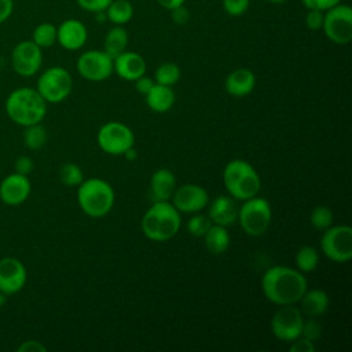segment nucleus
Instances as JSON below:
<instances>
[{"mask_svg": "<svg viewBox=\"0 0 352 352\" xmlns=\"http://www.w3.org/2000/svg\"><path fill=\"white\" fill-rule=\"evenodd\" d=\"M307 289L308 280L297 268L274 265L261 276V290L264 297L279 307L297 304Z\"/></svg>", "mask_w": 352, "mask_h": 352, "instance_id": "obj_1", "label": "nucleus"}, {"mask_svg": "<svg viewBox=\"0 0 352 352\" xmlns=\"http://www.w3.org/2000/svg\"><path fill=\"white\" fill-rule=\"evenodd\" d=\"M180 212L169 201L154 202L143 214L140 228L143 235L153 242L172 239L180 230Z\"/></svg>", "mask_w": 352, "mask_h": 352, "instance_id": "obj_2", "label": "nucleus"}, {"mask_svg": "<svg viewBox=\"0 0 352 352\" xmlns=\"http://www.w3.org/2000/svg\"><path fill=\"white\" fill-rule=\"evenodd\" d=\"M6 113L16 125L29 126L44 120L47 114V102L34 88H16L6 100Z\"/></svg>", "mask_w": 352, "mask_h": 352, "instance_id": "obj_3", "label": "nucleus"}, {"mask_svg": "<svg viewBox=\"0 0 352 352\" xmlns=\"http://www.w3.org/2000/svg\"><path fill=\"white\" fill-rule=\"evenodd\" d=\"M223 183L228 195L235 201H246L256 197L261 187L257 170L243 160H232L224 166Z\"/></svg>", "mask_w": 352, "mask_h": 352, "instance_id": "obj_4", "label": "nucleus"}, {"mask_svg": "<svg viewBox=\"0 0 352 352\" xmlns=\"http://www.w3.org/2000/svg\"><path fill=\"white\" fill-rule=\"evenodd\" d=\"M116 194L106 180L91 177L82 180L77 188V202L80 209L89 217H103L114 206Z\"/></svg>", "mask_w": 352, "mask_h": 352, "instance_id": "obj_5", "label": "nucleus"}, {"mask_svg": "<svg viewBox=\"0 0 352 352\" xmlns=\"http://www.w3.org/2000/svg\"><path fill=\"white\" fill-rule=\"evenodd\" d=\"M272 209L270 202L263 197H253L242 201L238 208V219L242 231L249 236H261L270 227Z\"/></svg>", "mask_w": 352, "mask_h": 352, "instance_id": "obj_6", "label": "nucleus"}, {"mask_svg": "<svg viewBox=\"0 0 352 352\" xmlns=\"http://www.w3.org/2000/svg\"><path fill=\"white\" fill-rule=\"evenodd\" d=\"M73 80L70 73L60 66L44 70L37 80V92L47 103H60L72 92Z\"/></svg>", "mask_w": 352, "mask_h": 352, "instance_id": "obj_7", "label": "nucleus"}, {"mask_svg": "<svg viewBox=\"0 0 352 352\" xmlns=\"http://www.w3.org/2000/svg\"><path fill=\"white\" fill-rule=\"evenodd\" d=\"M323 254L334 263H346L352 258V228L349 226H330L320 238Z\"/></svg>", "mask_w": 352, "mask_h": 352, "instance_id": "obj_8", "label": "nucleus"}, {"mask_svg": "<svg viewBox=\"0 0 352 352\" xmlns=\"http://www.w3.org/2000/svg\"><path fill=\"white\" fill-rule=\"evenodd\" d=\"M322 29L334 44H348L352 40V8L338 3L326 10Z\"/></svg>", "mask_w": 352, "mask_h": 352, "instance_id": "obj_9", "label": "nucleus"}, {"mask_svg": "<svg viewBox=\"0 0 352 352\" xmlns=\"http://www.w3.org/2000/svg\"><path fill=\"white\" fill-rule=\"evenodd\" d=\"M96 142L102 151L111 155H121L133 147L135 135L128 125L118 121H109L99 128Z\"/></svg>", "mask_w": 352, "mask_h": 352, "instance_id": "obj_10", "label": "nucleus"}, {"mask_svg": "<svg viewBox=\"0 0 352 352\" xmlns=\"http://www.w3.org/2000/svg\"><path fill=\"white\" fill-rule=\"evenodd\" d=\"M304 315L296 304L280 305V308L274 314L270 327L275 338L283 342H290L301 336Z\"/></svg>", "mask_w": 352, "mask_h": 352, "instance_id": "obj_11", "label": "nucleus"}, {"mask_svg": "<svg viewBox=\"0 0 352 352\" xmlns=\"http://www.w3.org/2000/svg\"><path fill=\"white\" fill-rule=\"evenodd\" d=\"M76 67L78 74L88 81H104L113 73V58L104 51L89 50L78 56Z\"/></svg>", "mask_w": 352, "mask_h": 352, "instance_id": "obj_12", "label": "nucleus"}, {"mask_svg": "<svg viewBox=\"0 0 352 352\" xmlns=\"http://www.w3.org/2000/svg\"><path fill=\"white\" fill-rule=\"evenodd\" d=\"M41 63V48L32 40H23L12 48L11 66L16 74L22 77H32L40 70Z\"/></svg>", "mask_w": 352, "mask_h": 352, "instance_id": "obj_13", "label": "nucleus"}, {"mask_svg": "<svg viewBox=\"0 0 352 352\" xmlns=\"http://www.w3.org/2000/svg\"><path fill=\"white\" fill-rule=\"evenodd\" d=\"M172 205L180 213H198L204 210L209 204L208 191L199 184H183L176 187L172 194Z\"/></svg>", "mask_w": 352, "mask_h": 352, "instance_id": "obj_14", "label": "nucleus"}, {"mask_svg": "<svg viewBox=\"0 0 352 352\" xmlns=\"http://www.w3.org/2000/svg\"><path fill=\"white\" fill-rule=\"evenodd\" d=\"M28 280V272L21 260L4 257L0 260V290L7 296L15 294L23 289Z\"/></svg>", "mask_w": 352, "mask_h": 352, "instance_id": "obj_15", "label": "nucleus"}, {"mask_svg": "<svg viewBox=\"0 0 352 352\" xmlns=\"http://www.w3.org/2000/svg\"><path fill=\"white\" fill-rule=\"evenodd\" d=\"M32 191V184L28 176L16 172L6 176L0 183V199L10 206L23 204Z\"/></svg>", "mask_w": 352, "mask_h": 352, "instance_id": "obj_16", "label": "nucleus"}, {"mask_svg": "<svg viewBox=\"0 0 352 352\" xmlns=\"http://www.w3.org/2000/svg\"><path fill=\"white\" fill-rule=\"evenodd\" d=\"M113 72L125 81H135L146 73V60L133 51H124L113 59Z\"/></svg>", "mask_w": 352, "mask_h": 352, "instance_id": "obj_17", "label": "nucleus"}, {"mask_svg": "<svg viewBox=\"0 0 352 352\" xmlns=\"http://www.w3.org/2000/svg\"><path fill=\"white\" fill-rule=\"evenodd\" d=\"M88 38L87 28L77 19H66L56 28V41L69 51L84 47Z\"/></svg>", "mask_w": 352, "mask_h": 352, "instance_id": "obj_18", "label": "nucleus"}, {"mask_svg": "<svg viewBox=\"0 0 352 352\" xmlns=\"http://www.w3.org/2000/svg\"><path fill=\"white\" fill-rule=\"evenodd\" d=\"M208 209V217L212 224L228 227L234 224L238 219V206L232 197L230 195H219L213 201H210Z\"/></svg>", "mask_w": 352, "mask_h": 352, "instance_id": "obj_19", "label": "nucleus"}, {"mask_svg": "<svg viewBox=\"0 0 352 352\" xmlns=\"http://www.w3.org/2000/svg\"><path fill=\"white\" fill-rule=\"evenodd\" d=\"M256 87V76L252 70L246 67L232 70L224 81L226 92L235 98H242L249 95Z\"/></svg>", "mask_w": 352, "mask_h": 352, "instance_id": "obj_20", "label": "nucleus"}, {"mask_svg": "<svg viewBox=\"0 0 352 352\" xmlns=\"http://www.w3.org/2000/svg\"><path fill=\"white\" fill-rule=\"evenodd\" d=\"M176 188V176L172 170L161 168L150 177V195L154 202L169 201Z\"/></svg>", "mask_w": 352, "mask_h": 352, "instance_id": "obj_21", "label": "nucleus"}, {"mask_svg": "<svg viewBox=\"0 0 352 352\" xmlns=\"http://www.w3.org/2000/svg\"><path fill=\"white\" fill-rule=\"evenodd\" d=\"M146 103L150 110L154 113H166L172 109L176 100V95L172 89V87L162 85V84H154L153 88L144 95Z\"/></svg>", "mask_w": 352, "mask_h": 352, "instance_id": "obj_22", "label": "nucleus"}, {"mask_svg": "<svg viewBox=\"0 0 352 352\" xmlns=\"http://www.w3.org/2000/svg\"><path fill=\"white\" fill-rule=\"evenodd\" d=\"M301 304L302 315L308 318H318L327 311L329 296L322 289H307L298 301Z\"/></svg>", "mask_w": 352, "mask_h": 352, "instance_id": "obj_23", "label": "nucleus"}, {"mask_svg": "<svg viewBox=\"0 0 352 352\" xmlns=\"http://www.w3.org/2000/svg\"><path fill=\"white\" fill-rule=\"evenodd\" d=\"M202 238H204L206 250L212 254L226 253L231 243V238H230V232L227 231V227L217 226V224H212Z\"/></svg>", "mask_w": 352, "mask_h": 352, "instance_id": "obj_24", "label": "nucleus"}, {"mask_svg": "<svg viewBox=\"0 0 352 352\" xmlns=\"http://www.w3.org/2000/svg\"><path fill=\"white\" fill-rule=\"evenodd\" d=\"M126 45H128V32L122 28V25H116L106 33L103 51L109 54L113 59L121 52H124L126 50Z\"/></svg>", "mask_w": 352, "mask_h": 352, "instance_id": "obj_25", "label": "nucleus"}, {"mask_svg": "<svg viewBox=\"0 0 352 352\" xmlns=\"http://www.w3.org/2000/svg\"><path fill=\"white\" fill-rule=\"evenodd\" d=\"M107 21L114 25H125L133 16V7L128 0H113L104 10Z\"/></svg>", "mask_w": 352, "mask_h": 352, "instance_id": "obj_26", "label": "nucleus"}, {"mask_svg": "<svg viewBox=\"0 0 352 352\" xmlns=\"http://www.w3.org/2000/svg\"><path fill=\"white\" fill-rule=\"evenodd\" d=\"M296 268L302 274H309L316 270L319 264V253L314 246H301L294 257Z\"/></svg>", "mask_w": 352, "mask_h": 352, "instance_id": "obj_27", "label": "nucleus"}, {"mask_svg": "<svg viewBox=\"0 0 352 352\" xmlns=\"http://www.w3.org/2000/svg\"><path fill=\"white\" fill-rule=\"evenodd\" d=\"M182 72L180 67L173 62H164L161 63L154 73V81L157 84L172 87L180 80Z\"/></svg>", "mask_w": 352, "mask_h": 352, "instance_id": "obj_28", "label": "nucleus"}, {"mask_svg": "<svg viewBox=\"0 0 352 352\" xmlns=\"http://www.w3.org/2000/svg\"><path fill=\"white\" fill-rule=\"evenodd\" d=\"M32 41L40 48H48L56 41V26L50 22L37 25L32 33Z\"/></svg>", "mask_w": 352, "mask_h": 352, "instance_id": "obj_29", "label": "nucleus"}, {"mask_svg": "<svg viewBox=\"0 0 352 352\" xmlns=\"http://www.w3.org/2000/svg\"><path fill=\"white\" fill-rule=\"evenodd\" d=\"M47 142V131L38 122L29 126H25L23 132V143L29 150H38Z\"/></svg>", "mask_w": 352, "mask_h": 352, "instance_id": "obj_30", "label": "nucleus"}, {"mask_svg": "<svg viewBox=\"0 0 352 352\" xmlns=\"http://www.w3.org/2000/svg\"><path fill=\"white\" fill-rule=\"evenodd\" d=\"M309 221H311V226L316 231H324L326 228L333 226L334 216H333V212H331V209L329 206L318 205V206H315L311 210Z\"/></svg>", "mask_w": 352, "mask_h": 352, "instance_id": "obj_31", "label": "nucleus"}, {"mask_svg": "<svg viewBox=\"0 0 352 352\" xmlns=\"http://www.w3.org/2000/svg\"><path fill=\"white\" fill-rule=\"evenodd\" d=\"M59 179L67 187H78L84 180V173L77 164L66 162L59 169Z\"/></svg>", "mask_w": 352, "mask_h": 352, "instance_id": "obj_32", "label": "nucleus"}, {"mask_svg": "<svg viewBox=\"0 0 352 352\" xmlns=\"http://www.w3.org/2000/svg\"><path fill=\"white\" fill-rule=\"evenodd\" d=\"M210 226H212L210 219L206 214H202L198 212V213H192V216L188 219L187 231L192 236H204Z\"/></svg>", "mask_w": 352, "mask_h": 352, "instance_id": "obj_33", "label": "nucleus"}, {"mask_svg": "<svg viewBox=\"0 0 352 352\" xmlns=\"http://www.w3.org/2000/svg\"><path fill=\"white\" fill-rule=\"evenodd\" d=\"M301 336L315 342L316 340H319L322 337V324L315 318L304 319Z\"/></svg>", "mask_w": 352, "mask_h": 352, "instance_id": "obj_34", "label": "nucleus"}, {"mask_svg": "<svg viewBox=\"0 0 352 352\" xmlns=\"http://www.w3.org/2000/svg\"><path fill=\"white\" fill-rule=\"evenodd\" d=\"M249 7V0H223V8L230 16L242 15Z\"/></svg>", "mask_w": 352, "mask_h": 352, "instance_id": "obj_35", "label": "nucleus"}, {"mask_svg": "<svg viewBox=\"0 0 352 352\" xmlns=\"http://www.w3.org/2000/svg\"><path fill=\"white\" fill-rule=\"evenodd\" d=\"M323 14H324V11L315 10V8H308V12L305 15V25H307V28L311 29V30L322 29Z\"/></svg>", "mask_w": 352, "mask_h": 352, "instance_id": "obj_36", "label": "nucleus"}, {"mask_svg": "<svg viewBox=\"0 0 352 352\" xmlns=\"http://www.w3.org/2000/svg\"><path fill=\"white\" fill-rule=\"evenodd\" d=\"M315 349L316 348H315L314 341H311L302 336L290 341V345H289L290 352H315Z\"/></svg>", "mask_w": 352, "mask_h": 352, "instance_id": "obj_37", "label": "nucleus"}, {"mask_svg": "<svg viewBox=\"0 0 352 352\" xmlns=\"http://www.w3.org/2000/svg\"><path fill=\"white\" fill-rule=\"evenodd\" d=\"M111 1L113 0H77V4L85 11L99 12V11H104Z\"/></svg>", "mask_w": 352, "mask_h": 352, "instance_id": "obj_38", "label": "nucleus"}, {"mask_svg": "<svg viewBox=\"0 0 352 352\" xmlns=\"http://www.w3.org/2000/svg\"><path fill=\"white\" fill-rule=\"evenodd\" d=\"M33 168H34V162H33V160H32L30 157H28V155H21V157H18L16 161H15V164H14L15 172L19 173V175H25V176L30 175L32 170H33Z\"/></svg>", "mask_w": 352, "mask_h": 352, "instance_id": "obj_39", "label": "nucleus"}, {"mask_svg": "<svg viewBox=\"0 0 352 352\" xmlns=\"http://www.w3.org/2000/svg\"><path fill=\"white\" fill-rule=\"evenodd\" d=\"M301 1L307 8H315L320 11H326L334 7L336 4L341 3V0H301Z\"/></svg>", "mask_w": 352, "mask_h": 352, "instance_id": "obj_40", "label": "nucleus"}, {"mask_svg": "<svg viewBox=\"0 0 352 352\" xmlns=\"http://www.w3.org/2000/svg\"><path fill=\"white\" fill-rule=\"evenodd\" d=\"M170 16H172V21L177 25H184L188 22L190 19V12L182 4L173 10H170Z\"/></svg>", "mask_w": 352, "mask_h": 352, "instance_id": "obj_41", "label": "nucleus"}, {"mask_svg": "<svg viewBox=\"0 0 352 352\" xmlns=\"http://www.w3.org/2000/svg\"><path fill=\"white\" fill-rule=\"evenodd\" d=\"M133 82H135L136 91H138L139 94H142V95H146V94L153 88V85L155 84L154 78L147 77V76H144V74H143L142 77H139L138 80H135Z\"/></svg>", "mask_w": 352, "mask_h": 352, "instance_id": "obj_42", "label": "nucleus"}, {"mask_svg": "<svg viewBox=\"0 0 352 352\" xmlns=\"http://www.w3.org/2000/svg\"><path fill=\"white\" fill-rule=\"evenodd\" d=\"M47 348L36 340H28L23 341L19 346H18V352H45Z\"/></svg>", "mask_w": 352, "mask_h": 352, "instance_id": "obj_43", "label": "nucleus"}, {"mask_svg": "<svg viewBox=\"0 0 352 352\" xmlns=\"http://www.w3.org/2000/svg\"><path fill=\"white\" fill-rule=\"evenodd\" d=\"M14 11V0H0V23L6 22Z\"/></svg>", "mask_w": 352, "mask_h": 352, "instance_id": "obj_44", "label": "nucleus"}, {"mask_svg": "<svg viewBox=\"0 0 352 352\" xmlns=\"http://www.w3.org/2000/svg\"><path fill=\"white\" fill-rule=\"evenodd\" d=\"M157 1L161 7H164L165 10H169V11L184 4V0H157Z\"/></svg>", "mask_w": 352, "mask_h": 352, "instance_id": "obj_45", "label": "nucleus"}, {"mask_svg": "<svg viewBox=\"0 0 352 352\" xmlns=\"http://www.w3.org/2000/svg\"><path fill=\"white\" fill-rule=\"evenodd\" d=\"M6 301H7V294L0 290V308L6 304Z\"/></svg>", "mask_w": 352, "mask_h": 352, "instance_id": "obj_46", "label": "nucleus"}, {"mask_svg": "<svg viewBox=\"0 0 352 352\" xmlns=\"http://www.w3.org/2000/svg\"><path fill=\"white\" fill-rule=\"evenodd\" d=\"M267 1L274 3V4H279V3H283V1H286V0H267Z\"/></svg>", "mask_w": 352, "mask_h": 352, "instance_id": "obj_47", "label": "nucleus"}]
</instances>
